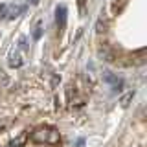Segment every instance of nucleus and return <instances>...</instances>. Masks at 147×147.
Instances as JSON below:
<instances>
[{
	"label": "nucleus",
	"mask_w": 147,
	"mask_h": 147,
	"mask_svg": "<svg viewBox=\"0 0 147 147\" xmlns=\"http://www.w3.org/2000/svg\"><path fill=\"white\" fill-rule=\"evenodd\" d=\"M31 142L33 144H48V145H57L61 142V134L55 127H48V125H40L31 132Z\"/></svg>",
	"instance_id": "f257e3e1"
},
{
	"label": "nucleus",
	"mask_w": 147,
	"mask_h": 147,
	"mask_svg": "<svg viewBox=\"0 0 147 147\" xmlns=\"http://www.w3.org/2000/svg\"><path fill=\"white\" fill-rule=\"evenodd\" d=\"M55 20H57V28L63 31L64 26H66V7L64 6H59L55 9Z\"/></svg>",
	"instance_id": "f03ea898"
},
{
	"label": "nucleus",
	"mask_w": 147,
	"mask_h": 147,
	"mask_svg": "<svg viewBox=\"0 0 147 147\" xmlns=\"http://www.w3.org/2000/svg\"><path fill=\"white\" fill-rule=\"evenodd\" d=\"M125 6H127V0H112L110 2V13L112 15H119L125 9Z\"/></svg>",
	"instance_id": "7ed1b4c3"
},
{
	"label": "nucleus",
	"mask_w": 147,
	"mask_h": 147,
	"mask_svg": "<svg viewBox=\"0 0 147 147\" xmlns=\"http://www.w3.org/2000/svg\"><path fill=\"white\" fill-rule=\"evenodd\" d=\"M26 11V6H7V18H17Z\"/></svg>",
	"instance_id": "20e7f679"
},
{
	"label": "nucleus",
	"mask_w": 147,
	"mask_h": 147,
	"mask_svg": "<svg viewBox=\"0 0 147 147\" xmlns=\"http://www.w3.org/2000/svg\"><path fill=\"white\" fill-rule=\"evenodd\" d=\"M28 138H30V134L24 131V132H20L15 140H11V147H24L26 145V142H28Z\"/></svg>",
	"instance_id": "39448f33"
},
{
	"label": "nucleus",
	"mask_w": 147,
	"mask_h": 147,
	"mask_svg": "<svg viewBox=\"0 0 147 147\" xmlns=\"http://www.w3.org/2000/svg\"><path fill=\"white\" fill-rule=\"evenodd\" d=\"M109 30V20L105 18L103 15H101L99 18H98V22H96V33H105V31Z\"/></svg>",
	"instance_id": "423d86ee"
},
{
	"label": "nucleus",
	"mask_w": 147,
	"mask_h": 147,
	"mask_svg": "<svg viewBox=\"0 0 147 147\" xmlns=\"http://www.w3.org/2000/svg\"><path fill=\"white\" fill-rule=\"evenodd\" d=\"M22 63H24V61H22L20 53H11V55H9L7 64H9L11 68H20V66H22Z\"/></svg>",
	"instance_id": "0eeeda50"
},
{
	"label": "nucleus",
	"mask_w": 147,
	"mask_h": 147,
	"mask_svg": "<svg viewBox=\"0 0 147 147\" xmlns=\"http://www.w3.org/2000/svg\"><path fill=\"white\" fill-rule=\"evenodd\" d=\"M132 98H134V92H127V94H123L121 96V98H119V103H121V107L123 109H127L129 107V103H131V101H132Z\"/></svg>",
	"instance_id": "6e6552de"
},
{
	"label": "nucleus",
	"mask_w": 147,
	"mask_h": 147,
	"mask_svg": "<svg viewBox=\"0 0 147 147\" xmlns=\"http://www.w3.org/2000/svg\"><path fill=\"white\" fill-rule=\"evenodd\" d=\"M7 85H9V77H7V74L0 72V88H4V86H7Z\"/></svg>",
	"instance_id": "1a4fd4ad"
},
{
	"label": "nucleus",
	"mask_w": 147,
	"mask_h": 147,
	"mask_svg": "<svg viewBox=\"0 0 147 147\" xmlns=\"http://www.w3.org/2000/svg\"><path fill=\"white\" fill-rule=\"evenodd\" d=\"M7 17V4H0V18Z\"/></svg>",
	"instance_id": "9d476101"
},
{
	"label": "nucleus",
	"mask_w": 147,
	"mask_h": 147,
	"mask_svg": "<svg viewBox=\"0 0 147 147\" xmlns=\"http://www.w3.org/2000/svg\"><path fill=\"white\" fill-rule=\"evenodd\" d=\"M40 35H42V28H40V24H39V26L35 28V31H33V39H35V40H39V39H40Z\"/></svg>",
	"instance_id": "9b49d317"
},
{
	"label": "nucleus",
	"mask_w": 147,
	"mask_h": 147,
	"mask_svg": "<svg viewBox=\"0 0 147 147\" xmlns=\"http://www.w3.org/2000/svg\"><path fill=\"white\" fill-rule=\"evenodd\" d=\"M18 46H20L22 50H28V44H26V37H24V35H22L20 39H18Z\"/></svg>",
	"instance_id": "f8f14e48"
},
{
	"label": "nucleus",
	"mask_w": 147,
	"mask_h": 147,
	"mask_svg": "<svg viewBox=\"0 0 147 147\" xmlns=\"http://www.w3.org/2000/svg\"><path fill=\"white\" fill-rule=\"evenodd\" d=\"M59 81H61V77H59V76H53V79H52V86H53V88L57 86V83H59Z\"/></svg>",
	"instance_id": "ddd939ff"
},
{
	"label": "nucleus",
	"mask_w": 147,
	"mask_h": 147,
	"mask_svg": "<svg viewBox=\"0 0 147 147\" xmlns=\"http://www.w3.org/2000/svg\"><path fill=\"white\" fill-rule=\"evenodd\" d=\"M28 2H31V4H39V0H28Z\"/></svg>",
	"instance_id": "4468645a"
}]
</instances>
